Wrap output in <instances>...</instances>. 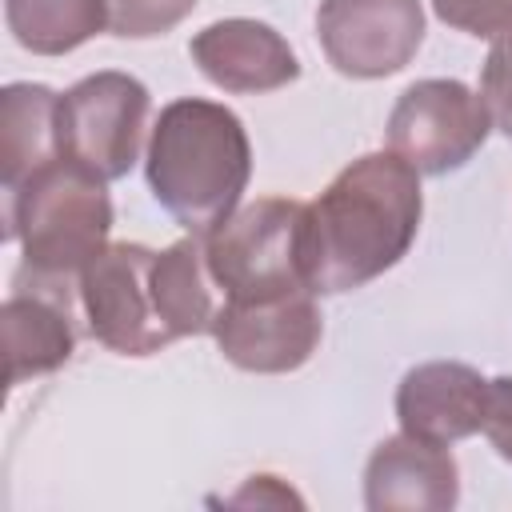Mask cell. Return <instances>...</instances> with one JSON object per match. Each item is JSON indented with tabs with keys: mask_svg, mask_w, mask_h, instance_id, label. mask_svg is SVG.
I'll use <instances>...</instances> for the list:
<instances>
[{
	"mask_svg": "<svg viewBox=\"0 0 512 512\" xmlns=\"http://www.w3.org/2000/svg\"><path fill=\"white\" fill-rule=\"evenodd\" d=\"M424 216L420 172L388 152H368L340 168L332 184L304 204V276L316 296L364 288L396 268Z\"/></svg>",
	"mask_w": 512,
	"mask_h": 512,
	"instance_id": "6da1fadb",
	"label": "cell"
},
{
	"mask_svg": "<svg viewBox=\"0 0 512 512\" xmlns=\"http://www.w3.org/2000/svg\"><path fill=\"white\" fill-rule=\"evenodd\" d=\"M144 176L156 196V204L192 236H208L220 228L252 176V144L244 132V120L200 96H180L160 108Z\"/></svg>",
	"mask_w": 512,
	"mask_h": 512,
	"instance_id": "7a4b0ae2",
	"label": "cell"
},
{
	"mask_svg": "<svg viewBox=\"0 0 512 512\" xmlns=\"http://www.w3.org/2000/svg\"><path fill=\"white\" fill-rule=\"evenodd\" d=\"M108 180L72 156L52 160L16 192H4V236L20 240L12 288H36L80 304V272L108 248Z\"/></svg>",
	"mask_w": 512,
	"mask_h": 512,
	"instance_id": "3957f363",
	"label": "cell"
},
{
	"mask_svg": "<svg viewBox=\"0 0 512 512\" xmlns=\"http://www.w3.org/2000/svg\"><path fill=\"white\" fill-rule=\"evenodd\" d=\"M204 260L220 292V304L268 300L308 288L304 204L288 196H260L236 208L220 228L204 236Z\"/></svg>",
	"mask_w": 512,
	"mask_h": 512,
	"instance_id": "277c9868",
	"label": "cell"
},
{
	"mask_svg": "<svg viewBox=\"0 0 512 512\" xmlns=\"http://www.w3.org/2000/svg\"><path fill=\"white\" fill-rule=\"evenodd\" d=\"M156 248L148 244H108L80 272V312L88 336L116 356H152L176 336L164 320L156 292Z\"/></svg>",
	"mask_w": 512,
	"mask_h": 512,
	"instance_id": "5b68a950",
	"label": "cell"
},
{
	"mask_svg": "<svg viewBox=\"0 0 512 512\" xmlns=\"http://www.w3.org/2000/svg\"><path fill=\"white\" fill-rule=\"evenodd\" d=\"M492 116L480 92L460 80H416L400 92L388 116V148L424 176L464 168L488 140Z\"/></svg>",
	"mask_w": 512,
	"mask_h": 512,
	"instance_id": "8992f818",
	"label": "cell"
},
{
	"mask_svg": "<svg viewBox=\"0 0 512 512\" xmlns=\"http://www.w3.org/2000/svg\"><path fill=\"white\" fill-rule=\"evenodd\" d=\"M152 96L128 72H92L60 96V140L64 156L80 160L104 180L132 172Z\"/></svg>",
	"mask_w": 512,
	"mask_h": 512,
	"instance_id": "52a82bcc",
	"label": "cell"
},
{
	"mask_svg": "<svg viewBox=\"0 0 512 512\" xmlns=\"http://www.w3.org/2000/svg\"><path fill=\"white\" fill-rule=\"evenodd\" d=\"M316 40L340 76L380 80L412 64L424 44V8L420 0H320Z\"/></svg>",
	"mask_w": 512,
	"mask_h": 512,
	"instance_id": "ba28073f",
	"label": "cell"
},
{
	"mask_svg": "<svg viewBox=\"0 0 512 512\" xmlns=\"http://www.w3.org/2000/svg\"><path fill=\"white\" fill-rule=\"evenodd\" d=\"M212 336L228 364L276 376L296 372L312 360L324 336V316L316 308V292L308 288L268 300H224Z\"/></svg>",
	"mask_w": 512,
	"mask_h": 512,
	"instance_id": "9c48e42d",
	"label": "cell"
},
{
	"mask_svg": "<svg viewBox=\"0 0 512 512\" xmlns=\"http://www.w3.org/2000/svg\"><path fill=\"white\" fill-rule=\"evenodd\" d=\"M188 56L216 88L240 96L276 92L300 76V60L288 40L272 24L248 16H228L200 28L188 44Z\"/></svg>",
	"mask_w": 512,
	"mask_h": 512,
	"instance_id": "30bf717a",
	"label": "cell"
},
{
	"mask_svg": "<svg viewBox=\"0 0 512 512\" xmlns=\"http://www.w3.org/2000/svg\"><path fill=\"white\" fill-rule=\"evenodd\" d=\"M488 380L460 360H428L404 372L396 388L400 432L428 444H456L484 428Z\"/></svg>",
	"mask_w": 512,
	"mask_h": 512,
	"instance_id": "8fae6325",
	"label": "cell"
},
{
	"mask_svg": "<svg viewBox=\"0 0 512 512\" xmlns=\"http://www.w3.org/2000/svg\"><path fill=\"white\" fill-rule=\"evenodd\" d=\"M460 500V468L444 444L388 436L364 468V504L372 512H448Z\"/></svg>",
	"mask_w": 512,
	"mask_h": 512,
	"instance_id": "7c38bea8",
	"label": "cell"
},
{
	"mask_svg": "<svg viewBox=\"0 0 512 512\" xmlns=\"http://www.w3.org/2000/svg\"><path fill=\"white\" fill-rule=\"evenodd\" d=\"M8 384L48 376L64 368L76 352V304L36 288H12L0 308Z\"/></svg>",
	"mask_w": 512,
	"mask_h": 512,
	"instance_id": "4fadbf2b",
	"label": "cell"
},
{
	"mask_svg": "<svg viewBox=\"0 0 512 512\" xmlns=\"http://www.w3.org/2000/svg\"><path fill=\"white\" fill-rule=\"evenodd\" d=\"M64 156L60 96L48 84L16 80L0 92V172L4 192H16L28 176Z\"/></svg>",
	"mask_w": 512,
	"mask_h": 512,
	"instance_id": "5bb4252c",
	"label": "cell"
},
{
	"mask_svg": "<svg viewBox=\"0 0 512 512\" xmlns=\"http://www.w3.org/2000/svg\"><path fill=\"white\" fill-rule=\"evenodd\" d=\"M4 20L32 56H64L108 28V0H4Z\"/></svg>",
	"mask_w": 512,
	"mask_h": 512,
	"instance_id": "9a60e30c",
	"label": "cell"
},
{
	"mask_svg": "<svg viewBox=\"0 0 512 512\" xmlns=\"http://www.w3.org/2000/svg\"><path fill=\"white\" fill-rule=\"evenodd\" d=\"M200 0H108V28L124 40H152L172 32Z\"/></svg>",
	"mask_w": 512,
	"mask_h": 512,
	"instance_id": "2e32d148",
	"label": "cell"
},
{
	"mask_svg": "<svg viewBox=\"0 0 512 512\" xmlns=\"http://www.w3.org/2000/svg\"><path fill=\"white\" fill-rule=\"evenodd\" d=\"M432 8L456 32H468L492 44L512 36V0H432Z\"/></svg>",
	"mask_w": 512,
	"mask_h": 512,
	"instance_id": "e0dca14e",
	"label": "cell"
},
{
	"mask_svg": "<svg viewBox=\"0 0 512 512\" xmlns=\"http://www.w3.org/2000/svg\"><path fill=\"white\" fill-rule=\"evenodd\" d=\"M480 100L488 104L492 128H500L512 140V36L508 40H496L492 52H488V60H484Z\"/></svg>",
	"mask_w": 512,
	"mask_h": 512,
	"instance_id": "ac0fdd59",
	"label": "cell"
},
{
	"mask_svg": "<svg viewBox=\"0 0 512 512\" xmlns=\"http://www.w3.org/2000/svg\"><path fill=\"white\" fill-rule=\"evenodd\" d=\"M480 432L512 464V376L488 380V404H484V428Z\"/></svg>",
	"mask_w": 512,
	"mask_h": 512,
	"instance_id": "d6986e66",
	"label": "cell"
}]
</instances>
